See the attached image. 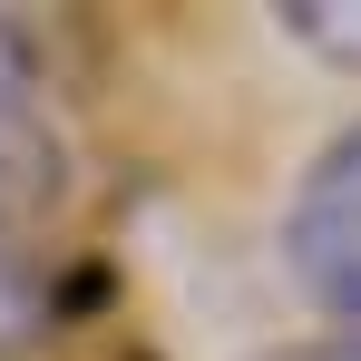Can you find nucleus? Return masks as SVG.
<instances>
[{
	"instance_id": "1",
	"label": "nucleus",
	"mask_w": 361,
	"mask_h": 361,
	"mask_svg": "<svg viewBox=\"0 0 361 361\" xmlns=\"http://www.w3.org/2000/svg\"><path fill=\"white\" fill-rule=\"evenodd\" d=\"M274 244H283V274L302 283V302L332 312V332H361V118L312 147V166L283 195Z\"/></svg>"
},
{
	"instance_id": "2",
	"label": "nucleus",
	"mask_w": 361,
	"mask_h": 361,
	"mask_svg": "<svg viewBox=\"0 0 361 361\" xmlns=\"http://www.w3.org/2000/svg\"><path fill=\"white\" fill-rule=\"evenodd\" d=\"M274 20H283V39H302L312 59L361 68V0H283Z\"/></svg>"
},
{
	"instance_id": "3",
	"label": "nucleus",
	"mask_w": 361,
	"mask_h": 361,
	"mask_svg": "<svg viewBox=\"0 0 361 361\" xmlns=\"http://www.w3.org/2000/svg\"><path fill=\"white\" fill-rule=\"evenodd\" d=\"M244 361H361V332H312V342H274V352H244Z\"/></svg>"
},
{
	"instance_id": "4",
	"label": "nucleus",
	"mask_w": 361,
	"mask_h": 361,
	"mask_svg": "<svg viewBox=\"0 0 361 361\" xmlns=\"http://www.w3.org/2000/svg\"><path fill=\"white\" fill-rule=\"evenodd\" d=\"M0 361H20V352H0Z\"/></svg>"
}]
</instances>
